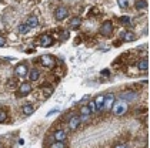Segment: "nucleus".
Returning a JSON list of instances; mask_svg holds the SVG:
<instances>
[{
  "label": "nucleus",
  "mask_w": 150,
  "mask_h": 148,
  "mask_svg": "<svg viewBox=\"0 0 150 148\" xmlns=\"http://www.w3.org/2000/svg\"><path fill=\"white\" fill-rule=\"evenodd\" d=\"M115 148H126V147H125V145H123V144H117V145H116Z\"/></svg>",
  "instance_id": "7c9ffc66"
},
{
  "label": "nucleus",
  "mask_w": 150,
  "mask_h": 148,
  "mask_svg": "<svg viewBox=\"0 0 150 148\" xmlns=\"http://www.w3.org/2000/svg\"><path fill=\"white\" fill-rule=\"evenodd\" d=\"M112 110H113V113L116 115H123V114L127 111V104L125 100H120V101H117L113 104V107H112Z\"/></svg>",
  "instance_id": "f257e3e1"
},
{
  "label": "nucleus",
  "mask_w": 150,
  "mask_h": 148,
  "mask_svg": "<svg viewBox=\"0 0 150 148\" xmlns=\"http://www.w3.org/2000/svg\"><path fill=\"white\" fill-rule=\"evenodd\" d=\"M39 77H40V73H39V70H36V68H33V70L29 73V79H30V81H37Z\"/></svg>",
  "instance_id": "6ab92c4d"
},
{
  "label": "nucleus",
  "mask_w": 150,
  "mask_h": 148,
  "mask_svg": "<svg viewBox=\"0 0 150 148\" xmlns=\"http://www.w3.org/2000/svg\"><path fill=\"white\" fill-rule=\"evenodd\" d=\"M100 34L102 36H104V37H109L110 34H112V32H113V23L110 22V20H106V22L100 26Z\"/></svg>",
  "instance_id": "7ed1b4c3"
},
{
  "label": "nucleus",
  "mask_w": 150,
  "mask_h": 148,
  "mask_svg": "<svg viewBox=\"0 0 150 148\" xmlns=\"http://www.w3.org/2000/svg\"><path fill=\"white\" fill-rule=\"evenodd\" d=\"M137 68L140 70V71H146V70L149 68V61H147V58L137 61Z\"/></svg>",
  "instance_id": "2eb2a0df"
},
{
  "label": "nucleus",
  "mask_w": 150,
  "mask_h": 148,
  "mask_svg": "<svg viewBox=\"0 0 150 148\" xmlns=\"http://www.w3.org/2000/svg\"><path fill=\"white\" fill-rule=\"evenodd\" d=\"M87 107H89V110H90L92 113H96V111H97V108H96V104H94V101H93V100L89 102V104H87Z\"/></svg>",
  "instance_id": "b1692460"
},
{
  "label": "nucleus",
  "mask_w": 150,
  "mask_h": 148,
  "mask_svg": "<svg viewBox=\"0 0 150 148\" xmlns=\"http://www.w3.org/2000/svg\"><path fill=\"white\" fill-rule=\"evenodd\" d=\"M66 137H67L66 131H64V130H62V128L56 130V131H54V134H53V138H54L56 141H59V142H64Z\"/></svg>",
  "instance_id": "6e6552de"
},
{
  "label": "nucleus",
  "mask_w": 150,
  "mask_h": 148,
  "mask_svg": "<svg viewBox=\"0 0 150 148\" xmlns=\"http://www.w3.org/2000/svg\"><path fill=\"white\" fill-rule=\"evenodd\" d=\"M80 24H81L80 17H74V19H71V20H70V27H71V29H79V27H80Z\"/></svg>",
  "instance_id": "aec40b11"
},
{
  "label": "nucleus",
  "mask_w": 150,
  "mask_h": 148,
  "mask_svg": "<svg viewBox=\"0 0 150 148\" xmlns=\"http://www.w3.org/2000/svg\"><path fill=\"white\" fill-rule=\"evenodd\" d=\"M6 120H7V114H6V111L0 110V123H4Z\"/></svg>",
  "instance_id": "393cba45"
},
{
  "label": "nucleus",
  "mask_w": 150,
  "mask_h": 148,
  "mask_svg": "<svg viewBox=\"0 0 150 148\" xmlns=\"http://www.w3.org/2000/svg\"><path fill=\"white\" fill-rule=\"evenodd\" d=\"M40 63H42V66L46 68H53L56 66V60H54V57L49 56V54H45V56L40 57Z\"/></svg>",
  "instance_id": "f03ea898"
},
{
  "label": "nucleus",
  "mask_w": 150,
  "mask_h": 148,
  "mask_svg": "<svg viewBox=\"0 0 150 148\" xmlns=\"http://www.w3.org/2000/svg\"><path fill=\"white\" fill-rule=\"evenodd\" d=\"M136 93L134 91H127V93H123V94H120V98L122 100H126V101H132V100H134L136 98Z\"/></svg>",
  "instance_id": "f8f14e48"
},
{
  "label": "nucleus",
  "mask_w": 150,
  "mask_h": 148,
  "mask_svg": "<svg viewBox=\"0 0 150 148\" xmlns=\"http://www.w3.org/2000/svg\"><path fill=\"white\" fill-rule=\"evenodd\" d=\"M42 93H43L45 97H49V95H52V93H53V87H52L50 84H45V86L42 87Z\"/></svg>",
  "instance_id": "f3484780"
},
{
  "label": "nucleus",
  "mask_w": 150,
  "mask_h": 148,
  "mask_svg": "<svg viewBox=\"0 0 150 148\" xmlns=\"http://www.w3.org/2000/svg\"><path fill=\"white\" fill-rule=\"evenodd\" d=\"M117 3H119V6H120L122 9H126L127 4H129V3H127V0H117Z\"/></svg>",
  "instance_id": "bb28decb"
},
{
  "label": "nucleus",
  "mask_w": 150,
  "mask_h": 148,
  "mask_svg": "<svg viewBox=\"0 0 150 148\" xmlns=\"http://www.w3.org/2000/svg\"><path fill=\"white\" fill-rule=\"evenodd\" d=\"M109 74H110L109 70H102V76H103V77H109Z\"/></svg>",
  "instance_id": "c85d7f7f"
},
{
  "label": "nucleus",
  "mask_w": 150,
  "mask_h": 148,
  "mask_svg": "<svg viewBox=\"0 0 150 148\" xmlns=\"http://www.w3.org/2000/svg\"><path fill=\"white\" fill-rule=\"evenodd\" d=\"M123 40L125 41H133L134 40V34L132 33V32H126V33L123 34Z\"/></svg>",
  "instance_id": "5701e85b"
},
{
  "label": "nucleus",
  "mask_w": 150,
  "mask_h": 148,
  "mask_svg": "<svg viewBox=\"0 0 150 148\" xmlns=\"http://www.w3.org/2000/svg\"><path fill=\"white\" fill-rule=\"evenodd\" d=\"M17 32H19L20 34H27L29 32H30V27H29L27 24H20L19 29H17Z\"/></svg>",
  "instance_id": "4be33fe9"
},
{
  "label": "nucleus",
  "mask_w": 150,
  "mask_h": 148,
  "mask_svg": "<svg viewBox=\"0 0 150 148\" xmlns=\"http://www.w3.org/2000/svg\"><path fill=\"white\" fill-rule=\"evenodd\" d=\"M32 91V86L29 84V83H23V84H20L19 86V90L16 93V97H24V95H27L29 93Z\"/></svg>",
  "instance_id": "20e7f679"
},
{
  "label": "nucleus",
  "mask_w": 150,
  "mask_h": 148,
  "mask_svg": "<svg viewBox=\"0 0 150 148\" xmlns=\"http://www.w3.org/2000/svg\"><path fill=\"white\" fill-rule=\"evenodd\" d=\"M39 43H40L42 47H50V46L53 44V39L49 34H43V36L39 37Z\"/></svg>",
  "instance_id": "0eeeda50"
},
{
  "label": "nucleus",
  "mask_w": 150,
  "mask_h": 148,
  "mask_svg": "<svg viewBox=\"0 0 150 148\" xmlns=\"http://www.w3.org/2000/svg\"><path fill=\"white\" fill-rule=\"evenodd\" d=\"M80 118L79 117H71L69 120V128L71 131H74V130H77L79 128V125H80Z\"/></svg>",
  "instance_id": "9b49d317"
},
{
  "label": "nucleus",
  "mask_w": 150,
  "mask_h": 148,
  "mask_svg": "<svg viewBox=\"0 0 150 148\" xmlns=\"http://www.w3.org/2000/svg\"><path fill=\"white\" fill-rule=\"evenodd\" d=\"M94 104H96V108H97V111H100L102 108H103V102H104V95L103 94H100V95H97L96 97V100H93Z\"/></svg>",
  "instance_id": "ddd939ff"
},
{
  "label": "nucleus",
  "mask_w": 150,
  "mask_h": 148,
  "mask_svg": "<svg viewBox=\"0 0 150 148\" xmlns=\"http://www.w3.org/2000/svg\"><path fill=\"white\" fill-rule=\"evenodd\" d=\"M134 7H136L137 10L146 9V7H147V1H146V0H136V3H134Z\"/></svg>",
  "instance_id": "412c9836"
},
{
  "label": "nucleus",
  "mask_w": 150,
  "mask_h": 148,
  "mask_svg": "<svg viewBox=\"0 0 150 148\" xmlns=\"http://www.w3.org/2000/svg\"><path fill=\"white\" fill-rule=\"evenodd\" d=\"M116 101L115 94H109V95H104V102H103V108H107V110H112L113 104Z\"/></svg>",
  "instance_id": "423d86ee"
},
{
  "label": "nucleus",
  "mask_w": 150,
  "mask_h": 148,
  "mask_svg": "<svg viewBox=\"0 0 150 148\" xmlns=\"http://www.w3.org/2000/svg\"><path fill=\"white\" fill-rule=\"evenodd\" d=\"M90 114L92 111L89 110V107L87 105H84V107H81L80 108V121H86V120H89V117H90Z\"/></svg>",
  "instance_id": "9d476101"
},
{
  "label": "nucleus",
  "mask_w": 150,
  "mask_h": 148,
  "mask_svg": "<svg viewBox=\"0 0 150 148\" xmlns=\"http://www.w3.org/2000/svg\"><path fill=\"white\" fill-rule=\"evenodd\" d=\"M14 73H16L19 77H26V76L29 74V68H27L26 64H19V66L16 67V70H14Z\"/></svg>",
  "instance_id": "1a4fd4ad"
},
{
  "label": "nucleus",
  "mask_w": 150,
  "mask_h": 148,
  "mask_svg": "<svg viewBox=\"0 0 150 148\" xmlns=\"http://www.w3.org/2000/svg\"><path fill=\"white\" fill-rule=\"evenodd\" d=\"M50 148H66V145H64V142H53L52 144V147Z\"/></svg>",
  "instance_id": "a878e982"
},
{
  "label": "nucleus",
  "mask_w": 150,
  "mask_h": 148,
  "mask_svg": "<svg viewBox=\"0 0 150 148\" xmlns=\"http://www.w3.org/2000/svg\"><path fill=\"white\" fill-rule=\"evenodd\" d=\"M33 113H35V107H33L32 104H26V105H23V114L24 115H32Z\"/></svg>",
  "instance_id": "a211bd4d"
},
{
  "label": "nucleus",
  "mask_w": 150,
  "mask_h": 148,
  "mask_svg": "<svg viewBox=\"0 0 150 148\" xmlns=\"http://www.w3.org/2000/svg\"><path fill=\"white\" fill-rule=\"evenodd\" d=\"M69 16V10L64 7V6H59L56 11H54V17L57 19V20H63V19H66Z\"/></svg>",
  "instance_id": "39448f33"
},
{
  "label": "nucleus",
  "mask_w": 150,
  "mask_h": 148,
  "mask_svg": "<svg viewBox=\"0 0 150 148\" xmlns=\"http://www.w3.org/2000/svg\"><path fill=\"white\" fill-rule=\"evenodd\" d=\"M26 24H27L29 27H37V26H39V19H37L36 16H30V17H27Z\"/></svg>",
  "instance_id": "4468645a"
},
{
  "label": "nucleus",
  "mask_w": 150,
  "mask_h": 148,
  "mask_svg": "<svg viewBox=\"0 0 150 148\" xmlns=\"http://www.w3.org/2000/svg\"><path fill=\"white\" fill-rule=\"evenodd\" d=\"M6 86H7V88L13 90V88H16V87L20 86V84H19V80L17 79H9L7 81H6Z\"/></svg>",
  "instance_id": "dca6fc26"
},
{
  "label": "nucleus",
  "mask_w": 150,
  "mask_h": 148,
  "mask_svg": "<svg viewBox=\"0 0 150 148\" xmlns=\"http://www.w3.org/2000/svg\"><path fill=\"white\" fill-rule=\"evenodd\" d=\"M120 23H122V24H129V23H130V17H127V16L120 17Z\"/></svg>",
  "instance_id": "cd10ccee"
},
{
  "label": "nucleus",
  "mask_w": 150,
  "mask_h": 148,
  "mask_svg": "<svg viewBox=\"0 0 150 148\" xmlns=\"http://www.w3.org/2000/svg\"><path fill=\"white\" fill-rule=\"evenodd\" d=\"M4 44H6V39L0 36V47H3V46H4Z\"/></svg>",
  "instance_id": "c756f323"
}]
</instances>
